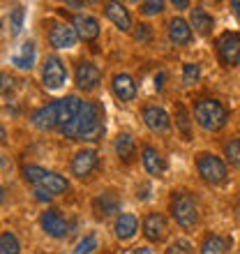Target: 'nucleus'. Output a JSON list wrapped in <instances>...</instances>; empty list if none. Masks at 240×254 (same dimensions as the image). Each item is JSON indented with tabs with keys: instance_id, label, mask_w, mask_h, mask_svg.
<instances>
[{
	"instance_id": "2f4dec72",
	"label": "nucleus",
	"mask_w": 240,
	"mask_h": 254,
	"mask_svg": "<svg viewBox=\"0 0 240 254\" xmlns=\"http://www.w3.org/2000/svg\"><path fill=\"white\" fill-rule=\"evenodd\" d=\"M23 21H26V9H23L21 5L12 7V9H9V28H12V35H19L21 33Z\"/></svg>"
},
{
	"instance_id": "bb28decb",
	"label": "nucleus",
	"mask_w": 240,
	"mask_h": 254,
	"mask_svg": "<svg viewBox=\"0 0 240 254\" xmlns=\"http://www.w3.org/2000/svg\"><path fill=\"white\" fill-rule=\"evenodd\" d=\"M201 81V65L199 63H182V72H180V83L182 88H192Z\"/></svg>"
},
{
	"instance_id": "aec40b11",
	"label": "nucleus",
	"mask_w": 240,
	"mask_h": 254,
	"mask_svg": "<svg viewBox=\"0 0 240 254\" xmlns=\"http://www.w3.org/2000/svg\"><path fill=\"white\" fill-rule=\"evenodd\" d=\"M104 16L118 28L120 33H132L134 28L132 14L122 2H104Z\"/></svg>"
},
{
	"instance_id": "72a5a7b5",
	"label": "nucleus",
	"mask_w": 240,
	"mask_h": 254,
	"mask_svg": "<svg viewBox=\"0 0 240 254\" xmlns=\"http://www.w3.org/2000/svg\"><path fill=\"white\" fill-rule=\"evenodd\" d=\"M132 37L134 42H139V44H148V42L153 40V26L150 23H136L132 28Z\"/></svg>"
},
{
	"instance_id": "1a4fd4ad",
	"label": "nucleus",
	"mask_w": 240,
	"mask_h": 254,
	"mask_svg": "<svg viewBox=\"0 0 240 254\" xmlns=\"http://www.w3.org/2000/svg\"><path fill=\"white\" fill-rule=\"evenodd\" d=\"M102 83V69L95 63L83 61L81 58L74 67V86L79 88L81 93H93Z\"/></svg>"
},
{
	"instance_id": "c756f323",
	"label": "nucleus",
	"mask_w": 240,
	"mask_h": 254,
	"mask_svg": "<svg viewBox=\"0 0 240 254\" xmlns=\"http://www.w3.org/2000/svg\"><path fill=\"white\" fill-rule=\"evenodd\" d=\"M97 248H100V238H97L95 231H90V234H86L74 245V254H93Z\"/></svg>"
},
{
	"instance_id": "f3484780",
	"label": "nucleus",
	"mask_w": 240,
	"mask_h": 254,
	"mask_svg": "<svg viewBox=\"0 0 240 254\" xmlns=\"http://www.w3.org/2000/svg\"><path fill=\"white\" fill-rule=\"evenodd\" d=\"M72 28L76 30L79 40L90 42V44L100 40V35H102V23L93 14H76L72 19Z\"/></svg>"
},
{
	"instance_id": "6e6552de",
	"label": "nucleus",
	"mask_w": 240,
	"mask_h": 254,
	"mask_svg": "<svg viewBox=\"0 0 240 254\" xmlns=\"http://www.w3.org/2000/svg\"><path fill=\"white\" fill-rule=\"evenodd\" d=\"M67 65L62 63L60 56H47V61L42 65V83L47 90H60L67 83Z\"/></svg>"
},
{
	"instance_id": "7ed1b4c3",
	"label": "nucleus",
	"mask_w": 240,
	"mask_h": 254,
	"mask_svg": "<svg viewBox=\"0 0 240 254\" xmlns=\"http://www.w3.org/2000/svg\"><path fill=\"white\" fill-rule=\"evenodd\" d=\"M192 118L203 132H222L231 121L227 104L217 97H199L192 102Z\"/></svg>"
},
{
	"instance_id": "f03ea898",
	"label": "nucleus",
	"mask_w": 240,
	"mask_h": 254,
	"mask_svg": "<svg viewBox=\"0 0 240 254\" xmlns=\"http://www.w3.org/2000/svg\"><path fill=\"white\" fill-rule=\"evenodd\" d=\"M169 215L180 231H194L201 224V203L189 190H174L169 196Z\"/></svg>"
},
{
	"instance_id": "a211bd4d",
	"label": "nucleus",
	"mask_w": 240,
	"mask_h": 254,
	"mask_svg": "<svg viewBox=\"0 0 240 254\" xmlns=\"http://www.w3.org/2000/svg\"><path fill=\"white\" fill-rule=\"evenodd\" d=\"M30 123L40 132H54V129H58V100L35 109L33 114H30Z\"/></svg>"
},
{
	"instance_id": "79ce46f5",
	"label": "nucleus",
	"mask_w": 240,
	"mask_h": 254,
	"mask_svg": "<svg viewBox=\"0 0 240 254\" xmlns=\"http://www.w3.org/2000/svg\"><path fill=\"white\" fill-rule=\"evenodd\" d=\"M7 143V129H5V125L0 123V146H5Z\"/></svg>"
},
{
	"instance_id": "c03bdc74",
	"label": "nucleus",
	"mask_w": 240,
	"mask_h": 254,
	"mask_svg": "<svg viewBox=\"0 0 240 254\" xmlns=\"http://www.w3.org/2000/svg\"><path fill=\"white\" fill-rule=\"evenodd\" d=\"M238 252H240V241H238Z\"/></svg>"
},
{
	"instance_id": "ea45409f",
	"label": "nucleus",
	"mask_w": 240,
	"mask_h": 254,
	"mask_svg": "<svg viewBox=\"0 0 240 254\" xmlns=\"http://www.w3.org/2000/svg\"><path fill=\"white\" fill-rule=\"evenodd\" d=\"M164 79H167V72L162 69V72L155 76V90H162V88H164Z\"/></svg>"
},
{
	"instance_id": "dca6fc26",
	"label": "nucleus",
	"mask_w": 240,
	"mask_h": 254,
	"mask_svg": "<svg viewBox=\"0 0 240 254\" xmlns=\"http://www.w3.org/2000/svg\"><path fill=\"white\" fill-rule=\"evenodd\" d=\"M167 37L174 47H189L194 40V30L189 28V21L182 16H171L167 21Z\"/></svg>"
},
{
	"instance_id": "9d476101",
	"label": "nucleus",
	"mask_w": 240,
	"mask_h": 254,
	"mask_svg": "<svg viewBox=\"0 0 240 254\" xmlns=\"http://www.w3.org/2000/svg\"><path fill=\"white\" fill-rule=\"evenodd\" d=\"M100 167V153L95 150V148H81L76 150L69 162V171H72L74 178H79V181H86L90 178L95 169Z\"/></svg>"
},
{
	"instance_id": "4be33fe9",
	"label": "nucleus",
	"mask_w": 240,
	"mask_h": 254,
	"mask_svg": "<svg viewBox=\"0 0 240 254\" xmlns=\"http://www.w3.org/2000/svg\"><path fill=\"white\" fill-rule=\"evenodd\" d=\"M79 42V35L72 26L67 23H56L51 30H49V44L54 49H74Z\"/></svg>"
},
{
	"instance_id": "c85d7f7f",
	"label": "nucleus",
	"mask_w": 240,
	"mask_h": 254,
	"mask_svg": "<svg viewBox=\"0 0 240 254\" xmlns=\"http://www.w3.org/2000/svg\"><path fill=\"white\" fill-rule=\"evenodd\" d=\"M0 254H21V243L14 231L0 234Z\"/></svg>"
},
{
	"instance_id": "a18cd8bd",
	"label": "nucleus",
	"mask_w": 240,
	"mask_h": 254,
	"mask_svg": "<svg viewBox=\"0 0 240 254\" xmlns=\"http://www.w3.org/2000/svg\"><path fill=\"white\" fill-rule=\"evenodd\" d=\"M35 254H37V252H35Z\"/></svg>"
},
{
	"instance_id": "4468645a",
	"label": "nucleus",
	"mask_w": 240,
	"mask_h": 254,
	"mask_svg": "<svg viewBox=\"0 0 240 254\" xmlns=\"http://www.w3.org/2000/svg\"><path fill=\"white\" fill-rule=\"evenodd\" d=\"M93 213L97 220H109V217H118L120 215V194L114 190H104L93 199Z\"/></svg>"
},
{
	"instance_id": "412c9836",
	"label": "nucleus",
	"mask_w": 240,
	"mask_h": 254,
	"mask_svg": "<svg viewBox=\"0 0 240 254\" xmlns=\"http://www.w3.org/2000/svg\"><path fill=\"white\" fill-rule=\"evenodd\" d=\"M171 121L176 125V132L182 136V141H192L194 139V118H192V111L182 104V102H176L174 104V116Z\"/></svg>"
},
{
	"instance_id": "20e7f679",
	"label": "nucleus",
	"mask_w": 240,
	"mask_h": 254,
	"mask_svg": "<svg viewBox=\"0 0 240 254\" xmlns=\"http://www.w3.org/2000/svg\"><path fill=\"white\" fill-rule=\"evenodd\" d=\"M194 167H196V174L206 185L210 188H217V185H224L229 181V164L224 157H220L217 153H210V150H201V153L194 155Z\"/></svg>"
},
{
	"instance_id": "39448f33",
	"label": "nucleus",
	"mask_w": 240,
	"mask_h": 254,
	"mask_svg": "<svg viewBox=\"0 0 240 254\" xmlns=\"http://www.w3.org/2000/svg\"><path fill=\"white\" fill-rule=\"evenodd\" d=\"M21 178L30 185V188H42L56 194H62L69 190V183H67L65 176L56 174V171H49L44 167H37V164H23L21 167Z\"/></svg>"
},
{
	"instance_id": "37998d69",
	"label": "nucleus",
	"mask_w": 240,
	"mask_h": 254,
	"mask_svg": "<svg viewBox=\"0 0 240 254\" xmlns=\"http://www.w3.org/2000/svg\"><path fill=\"white\" fill-rule=\"evenodd\" d=\"M5 196H7V192H5V188H2V185H0V206H2V203H5Z\"/></svg>"
},
{
	"instance_id": "473e14b6",
	"label": "nucleus",
	"mask_w": 240,
	"mask_h": 254,
	"mask_svg": "<svg viewBox=\"0 0 240 254\" xmlns=\"http://www.w3.org/2000/svg\"><path fill=\"white\" fill-rule=\"evenodd\" d=\"M164 254H194V245L187 238H176V241L169 243Z\"/></svg>"
},
{
	"instance_id": "f704fd0d",
	"label": "nucleus",
	"mask_w": 240,
	"mask_h": 254,
	"mask_svg": "<svg viewBox=\"0 0 240 254\" xmlns=\"http://www.w3.org/2000/svg\"><path fill=\"white\" fill-rule=\"evenodd\" d=\"M14 90H16V79L12 74L0 72V97H9L14 95Z\"/></svg>"
},
{
	"instance_id": "4c0bfd02",
	"label": "nucleus",
	"mask_w": 240,
	"mask_h": 254,
	"mask_svg": "<svg viewBox=\"0 0 240 254\" xmlns=\"http://www.w3.org/2000/svg\"><path fill=\"white\" fill-rule=\"evenodd\" d=\"M171 7H174L176 12H185V9H192V2H189V0H174V2H171Z\"/></svg>"
},
{
	"instance_id": "9b49d317",
	"label": "nucleus",
	"mask_w": 240,
	"mask_h": 254,
	"mask_svg": "<svg viewBox=\"0 0 240 254\" xmlns=\"http://www.w3.org/2000/svg\"><path fill=\"white\" fill-rule=\"evenodd\" d=\"M141 234L148 243H162L169 236V220L167 215L160 210H150V213L141 220Z\"/></svg>"
},
{
	"instance_id": "393cba45",
	"label": "nucleus",
	"mask_w": 240,
	"mask_h": 254,
	"mask_svg": "<svg viewBox=\"0 0 240 254\" xmlns=\"http://www.w3.org/2000/svg\"><path fill=\"white\" fill-rule=\"evenodd\" d=\"M12 65L16 67V69H23V72H30L35 67V63H37V47H35L33 40L23 42L19 47V54H14L12 58Z\"/></svg>"
},
{
	"instance_id": "5701e85b",
	"label": "nucleus",
	"mask_w": 240,
	"mask_h": 254,
	"mask_svg": "<svg viewBox=\"0 0 240 254\" xmlns=\"http://www.w3.org/2000/svg\"><path fill=\"white\" fill-rule=\"evenodd\" d=\"M139 227H141V222L134 213H120L114 220V236L120 243L132 241L134 236L139 234Z\"/></svg>"
},
{
	"instance_id": "6ab92c4d",
	"label": "nucleus",
	"mask_w": 240,
	"mask_h": 254,
	"mask_svg": "<svg viewBox=\"0 0 240 254\" xmlns=\"http://www.w3.org/2000/svg\"><path fill=\"white\" fill-rule=\"evenodd\" d=\"M187 21H189V28L194 30V35H201V37H210L215 33V23H217L213 14L201 5H194L189 9V19Z\"/></svg>"
},
{
	"instance_id": "423d86ee",
	"label": "nucleus",
	"mask_w": 240,
	"mask_h": 254,
	"mask_svg": "<svg viewBox=\"0 0 240 254\" xmlns=\"http://www.w3.org/2000/svg\"><path fill=\"white\" fill-rule=\"evenodd\" d=\"M215 54L217 63L224 69L240 67V33L238 30H224L215 37Z\"/></svg>"
},
{
	"instance_id": "a878e982",
	"label": "nucleus",
	"mask_w": 240,
	"mask_h": 254,
	"mask_svg": "<svg viewBox=\"0 0 240 254\" xmlns=\"http://www.w3.org/2000/svg\"><path fill=\"white\" fill-rule=\"evenodd\" d=\"M229 252V241L217 231H208L201 238L199 254H227Z\"/></svg>"
},
{
	"instance_id": "c9c22d12",
	"label": "nucleus",
	"mask_w": 240,
	"mask_h": 254,
	"mask_svg": "<svg viewBox=\"0 0 240 254\" xmlns=\"http://www.w3.org/2000/svg\"><path fill=\"white\" fill-rule=\"evenodd\" d=\"M150 192H153V185H150V183H139V185H136V199L139 201H148L150 199Z\"/></svg>"
},
{
	"instance_id": "2eb2a0df",
	"label": "nucleus",
	"mask_w": 240,
	"mask_h": 254,
	"mask_svg": "<svg viewBox=\"0 0 240 254\" xmlns=\"http://www.w3.org/2000/svg\"><path fill=\"white\" fill-rule=\"evenodd\" d=\"M141 164H143V169H146V174L150 178H162L164 171H167V160H164L160 148L153 146V143L141 146Z\"/></svg>"
},
{
	"instance_id": "cd10ccee",
	"label": "nucleus",
	"mask_w": 240,
	"mask_h": 254,
	"mask_svg": "<svg viewBox=\"0 0 240 254\" xmlns=\"http://www.w3.org/2000/svg\"><path fill=\"white\" fill-rule=\"evenodd\" d=\"M222 150H224V160H227V164H231L234 169L240 171V136L229 139Z\"/></svg>"
},
{
	"instance_id": "58836bf2",
	"label": "nucleus",
	"mask_w": 240,
	"mask_h": 254,
	"mask_svg": "<svg viewBox=\"0 0 240 254\" xmlns=\"http://www.w3.org/2000/svg\"><path fill=\"white\" fill-rule=\"evenodd\" d=\"M129 254H155V250L150 245H136V248H132Z\"/></svg>"
},
{
	"instance_id": "ddd939ff",
	"label": "nucleus",
	"mask_w": 240,
	"mask_h": 254,
	"mask_svg": "<svg viewBox=\"0 0 240 254\" xmlns=\"http://www.w3.org/2000/svg\"><path fill=\"white\" fill-rule=\"evenodd\" d=\"M111 93L118 102L122 104H132L136 100V93H139V86H136V81H134L132 74L127 72H116L111 76Z\"/></svg>"
},
{
	"instance_id": "f257e3e1",
	"label": "nucleus",
	"mask_w": 240,
	"mask_h": 254,
	"mask_svg": "<svg viewBox=\"0 0 240 254\" xmlns=\"http://www.w3.org/2000/svg\"><path fill=\"white\" fill-rule=\"evenodd\" d=\"M58 134L72 141H100L107 132L104 109L93 100L65 95L58 100Z\"/></svg>"
},
{
	"instance_id": "a19ab883",
	"label": "nucleus",
	"mask_w": 240,
	"mask_h": 254,
	"mask_svg": "<svg viewBox=\"0 0 240 254\" xmlns=\"http://www.w3.org/2000/svg\"><path fill=\"white\" fill-rule=\"evenodd\" d=\"M229 7H231V12H234V16H236V19L240 21V0H234V2H231V5H229Z\"/></svg>"
},
{
	"instance_id": "f8f14e48",
	"label": "nucleus",
	"mask_w": 240,
	"mask_h": 254,
	"mask_svg": "<svg viewBox=\"0 0 240 254\" xmlns=\"http://www.w3.org/2000/svg\"><path fill=\"white\" fill-rule=\"evenodd\" d=\"M40 227H42V231H44L49 238L62 241V238L69 236L72 224L60 215V210H56V208H47L44 213H40Z\"/></svg>"
},
{
	"instance_id": "e433bc0d",
	"label": "nucleus",
	"mask_w": 240,
	"mask_h": 254,
	"mask_svg": "<svg viewBox=\"0 0 240 254\" xmlns=\"http://www.w3.org/2000/svg\"><path fill=\"white\" fill-rule=\"evenodd\" d=\"M33 194H35V199L42 201V203H51V201H54V194L47 192V190H42V188H33Z\"/></svg>"
},
{
	"instance_id": "0eeeda50",
	"label": "nucleus",
	"mask_w": 240,
	"mask_h": 254,
	"mask_svg": "<svg viewBox=\"0 0 240 254\" xmlns=\"http://www.w3.org/2000/svg\"><path fill=\"white\" fill-rule=\"evenodd\" d=\"M141 121L148 127V132L157 134V136H167L174 129V121L162 104H146L141 109Z\"/></svg>"
},
{
	"instance_id": "7c9ffc66",
	"label": "nucleus",
	"mask_w": 240,
	"mask_h": 254,
	"mask_svg": "<svg viewBox=\"0 0 240 254\" xmlns=\"http://www.w3.org/2000/svg\"><path fill=\"white\" fill-rule=\"evenodd\" d=\"M164 9H167V2H162V0L139 2V14H143V16H160V14H164Z\"/></svg>"
},
{
	"instance_id": "b1692460",
	"label": "nucleus",
	"mask_w": 240,
	"mask_h": 254,
	"mask_svg": "<svg viewBox=\"0 0 240 254\" xmlns=\"http://www.w3.org/2000/svg\"><path fill=\"white\" fill-rule=\"evenodd\" d=\"M114 150H116V155H118L120 162L129 164V162H134L136 153H139V143H136V139H134L132 132H120L114 139Z\"/></svg>"
}]
</instances>
